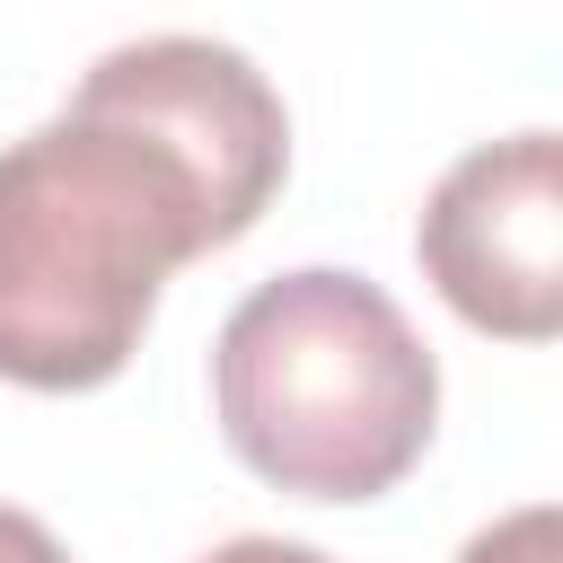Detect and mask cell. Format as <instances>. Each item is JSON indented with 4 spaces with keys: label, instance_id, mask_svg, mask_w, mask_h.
<instances>
[{
    "label": "cell",
    "instance_id": "cell-4",
    "mask_svg": "<svg viewBox=\"0 0 563 563\" xmlns=\"http://www.w3.org/2000/svg\"><path fill=\"white\" fill-rule=\"evenodd\" d=\"M79 97L150 123L211 194L220 229L246 238L273 194H282V167H290V114L273 97V79L238 53V44H211V35H141V44H114L88 62Z\"/></svg>",
    "mask_w": 563,
    "mask_h": 563
},
{
    "label": "cell",
    "instance_id": "cell-3",
    "mask_svg": "<svg viewBox=\"0 0 563 563\" xmlns=\"http://www.w3.org/2000/svg\"><path fill=\"white\" fill-rule=\"evenodd\" d=\"M413 255L475 334L545 343L563 325V141L510 132L466 150L431 185Z\"/></svg>",
    "mask_w": 563,
    "mask_h": 563
},
{
    "label": "cell",
    "instance_id": "cell-7",
    "mask_svg": "<svg viewBox=\"0 0 563 563\" xmlns=\"http://www.w3.org/2000/svg\"><path fill=\"white\" fill-rule=\"evenodd\" d=\"M202 563H334V554H317V545H299V537H229V545H211Z\"/></svg>",
    "mask_w": 563,
    "mask_h": 563
},
{
    "label": "cell",
    "instance_id": "cell-1",
    "mask_svg": "<svg viewBox=\"0 0 563 563\" xmlns=\"http://www.w3.org/2000/svg\"><path fill=\"white\" fill-rule=\"evenodd\" d=\"M229 246L202 176L132 114L70 88L0 150V378L35 396L106 387L176 264Z\"/></svg>",
    "mask_w": 563,
    "mask_h": 563
},
{
    "label": "cell",
    "instance_id": "cell-6",
    "mask_svg": "<svg viewBox=\"0 0 563 563\" xmlns=\"http://www.w3.org/2000/svg\"><path fill=\"white\" fill-rule=\"evenodd\" d=\"M0 563H70V554H62V537L35 510H9L0 501Z\"/></svg>",
    "mask_w": 563,
    "mask_h": 563
},
{
    "label": "cell",
    "instance_id": "cell-5",
    "mask_svg": "<svg viewBox=\"0 0 563 563\" xmlns=\"http://www.w3.org/2000/svg\"><path fill=\"white\" fill-rule=\"evenodd\" d=\"M457 563H563V519H554V501H528V510L475 528Z\"/></svg>",
    "mask_w": 563,
    "mask_h": 563
},
{
    "label": "cell",
    "instance_id": "cell-2",
    "mask_svg": "<svg viewBox=\"0 0 563 563\" xmlns=\"http://www.w3.org/2000/svg\"><path fill=\"white\" fill-rule=\"evenodd\" d=\"M229 449L299 501H378L440 422V369L405 308L334 264L255 282L211 343Z\"/></svg>",
    "mask_w": 563,
    "mask_h": 563
}]
</instances>
